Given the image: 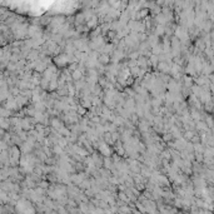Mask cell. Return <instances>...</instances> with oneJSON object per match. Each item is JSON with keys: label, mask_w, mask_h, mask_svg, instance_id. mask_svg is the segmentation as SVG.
Instances as JSON below:
<instances>
[{"label": "cell", "mask_w": 214, "mask_h": 214, "mask_svg": "<svg viewBox=\"0 0 214 214\" xmlns=\"http://www.w3.org/2000/svg\"><path fill=\"white\" fill-rule=\"evenodd\" d=\"M98 152L104 157V158H109V157H113V154H114V149H113V147H110V145H108L107 143H104L103 140L100 142V145H99V149H98Z\"/></svg>", "instance_id": "cell-1"}, {"label": "cell", "mask_w": 214, "mask_h": 214, "mask_svg": "<svg viewBox=\"0 0 214 214\" xmlns=\"http://www.w3.org/2000/svg\"><path fill=\"white\" fill-rule=\"evenodd\" d=\"M98 63H99V65L105 66V68H107V66H109V65H112V55H109V54H104V53L99 54Z\"/></svg>", "instance_id": "cell-2"}, {"label": "cell", "mask_w": 214, "mask_h": 214, "mask_svg": "<svg viewBox=\"0 0 214 214\" xmlns=\"http://www.w3.org/2000/svg\"><path fill=\"white\" fill-rule=\"evenodd\" d=\"M24 112H25V114H26V116H29V118H35V115H36V109H35V105L33 104V103H30L28 107H25L24 108Z\"/></svg>", "instance_id": "cell-3"}, {"label": "cell", "mask_w": 214, "mask_h": 214, "mask_svg": "<svg viewBox=\"0 0 214 214\" xmlns=\"http://www.w3.org/2000/svg\"><path fill=\"white\" fill-rule=\"evenodd\" d=\"M102 140L104 142V143H107L108 145H110V147H114V140H113V137H112V133L110 132H105L104 134H103V137H102Z\"/></svg>", "instance_id": "cell-4"}, {"label": "cell", "mask_w": 214, "mask_h": 214, "mask_svg": "<svg viewBox=\"0 0 214 214\" xmlns=\"http://www.w3.org/2000/svg\"><path fill=\"white\" fill-rule=\"evenodd\" d=\"M58 89H59V83H58V79H53V80H50L48 93H49V94H50V93H55Z\"/></svg>", "instance_id": "cell-5"}, {"label": "cell", "mask_w": 214, "mask_h": 214, "mask_svg": "<svg viewBox=\"0 0 214 214\" xmlns=\"http://www.w3.org/2000/svg\"><path fill=\"white\" fill-rule=\"evenodd\" d=\"M104 169H107V170H112V169H114L115 166H114V160H113V158L112 157H109V158H104V166H103Z\"/></svg>", "instance_id": "cell-6"}, {"label": "cell", "mask_w": 214, "mask_h": 214, "mask_svg": "<svg viewBox=\"0 0 214 214\" xmlns=\"http://www.w3.org/2000/svg\"><path fill=\"white\" fill-rule=\"evenodd\" d=\"M140 119H142V118H140L135 112H134V113H132V114H130V118H129V120H130L135 126H138V124H139Z\"/></svg>", "instance_id": "cell-7"}, {"label": "cell", "mask_w": 214, "mask_h": 214, "mask_svg": "<svg viewBox=\"0 0 214 214\" xmlns=\"http://www.w3.org/2000/svg\"><path fill=\"white\" fill-rule=\"evenodd\" d=\"M76 113H78V115H79V116H81V118H83V116L87 115L88 109H85L83 105H80V104H79V105L76 107Z\"/></svg>", "instance_id": "cell-8"}, {"label": "cell", "mask_w": 214, "mask_h": 214, "mask_svg": "<svg viewBox=\"0 0 214 214\" xmlns=\"http://www.w3.org/2000/svg\"><path fill=\"white\" fill-rule=\"evenodd\" d=\"M183 84L185 88H190L192 84H193V78L192 76H184L183 78Z\"/></svg>", "instance_id": "cell-9"}, {"label": "cell", "mask_w": 214, "mask_h": 214, "mask_svg": "<svg viewBox=\"0 0 214 214\" xmlns=\"http://www.w3.org/2000/svg\"><path fill=\"white\" fill-rule=\"evenodd\" d=\"M49 84H50V81H49V80H47V79L43 78V80H41V83H40V88H41L43 90L48 92V89H49Z\"/></svg>", "instance_id": "cell-10"}]
</instances>
